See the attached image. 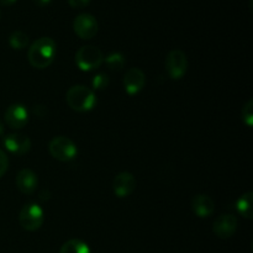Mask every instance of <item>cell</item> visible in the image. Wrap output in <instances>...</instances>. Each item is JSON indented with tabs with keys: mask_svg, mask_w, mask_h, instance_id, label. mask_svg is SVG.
<instances>
[{
	"mask_svg": "<svg viewBox=\"0 0 253 253\" xmlns=\"http://www.w3.org/2000/svg\"><path fill=\"white\" fill-rule=\"evenodd\" d=\"M76 64L81 71L90 72L94 69H98L104 62V54L100 48L91 44L81 47L77 51L76 57H74Z\"/></svg>",
	"mask_w": 253,
	"mask_h": 253,
	"instance_id": "3",
	"label": "cell"
},
{
	"mask_svg": "<svg viewBox=\"0 0 253 253\" xmlns=\"http://www.w3.org/2000/svg\"><path fill=\"white\" fill-rule=\"evenodd\" d=\"M16 187L22 194H32L36 190L37 185H39V178L34 170L29 169V168H24L20 170L16 175Z\"/></svg>",
	"mask_w": 253,
	"mask_h": 253,
	"instance_id": "13",
	"label": "cell"
},
{
	"mask_svg": "<svg viewBox=\"0 0 253 253\" xmlns=\"http://www.w3.org/2000/svg\"><path fill=\"white\" fill-rule=\"evenodd\" d=\"M57 44L51 37H40L30 46L27 58L36 69H44L51 66L56 58Z\"/></svg>",
	"mask_w": 253,
	"mask_h": 253,
	"instance_id": "1",
	"label": "cell"
},
{
	"mask_svg": "<svg viewBox=\"0 0 253 253\" xmlns=\"http://www.w3.org/2000/svg\"><path fill=\"white\" fill-rule=\"evenodd\" d=\"M104 61L108 64L109 68L114 69V71H121L126 64L125 57L121 53H119V52H114V53L109 54L106 58H104Z\"/></svg>",
	"mask_w": 253,
	"mask_h": 253,
	"instance_id": "18",
	"label": "cell"
},
{
	"mask_svg": "<svg viewBox=\"0 0 253 253\" xmlns=\"http://www.w3.org/2000/svg\"><path fill=\"white\" fill-rule=\"evenodd\" d=\"M239 221L235 215L224 214L220 215L212 224V232L216 235L219 239L226 240L234 236L236 234Z\"/></svg>",
	"mask_w": 253,
	"mask_h": 253,
	"instance_id": "8",
	"label": "cell"
},
{
	"mask_svg": "<svg viewBox=\"0 0 253 253\" xmlns=\"http://www.w3.org/2000/svg\"><path fill=\"white\" fill-rule=\"evenodd\" d=\"M4 119L9 127L20 130L29 123V111L21 104H12L5 111Z\"/></svg>",
	"mask_w": 253,
	"mask_h": 253,
	"instance_id": "9",
	"label": "cell"
},
{
	"mask_svg": "<svg viewBox=\"0 0 253 253\" xmlns=\"http://www.w3.org/2000/svg\"><path fill=\"white\" fill-rule=\"evenodd\" d=\"M44 221V212L40 205L30 203L22 207L19 214V222L26 231H36Z\"/></svg>",
	"mask_w": 253,
	"mask_h": 253,
	"instance_id": "5",
	"label": "cell"
},
{
	"mask_svg": "<svg viewBox=\"0 0 253 253\" xmlns=\"http://www.w3.org/2000/svg\"><path fill=\"white\" fill-rule=\"evenodd\" d=\"M188 69L187 54L182 49H172L166 57V71L173 81H179Z\"/></svg>",
	"mask_w": 253,
	"mask_h": 253,
	"instance_id": "6",
	"label": "cell"
},
{
	"mask_svg": "<svg viewBox=\"0 0 253 253\" xmlns=\"http://www.w3.org/2000/svg\"><path fill=\"white\" fill-rule=\"evenodd\" d=\"M252 202H253V193L246 192L240 197L237 200V211L247 220H252L253 217V210H252Z\"/></svg>",
	"mask_w": 253,
	"mask_h": 253,
	"instance_id": "15",
	"label": "cell"
},
{
	"mask_svg": "<svg viewBox=\"0 0 253 253\" xmlns=\"http://www.w3.org/2000/svg\"><path fill=\"white\" fill-rule=\"evenodd\" d=\"M242 120L246 124L247 127H252L253 125V100L250 99L244 106H242Z\"/></svg>",
	"mask_w": 253,
	"mask_h": 253,
	"instance_id": "19",
	"label": "cell"
},
{
	"mask_svg": "<svg viewBox=\"0 0 253 253\" xmlns=\"http://www.w3.org/2000/svg\"><path fill=\"white\" fill-rule=\"evenodd\" d=\"M2 142L5 148L14 155H25L31 150V140L22 133H9Z\"/></svg>",
	"mask_w": 253,
	"mask_h": 253,
	"instance_id": "12",
	"label": "cell"
},
{
	"mask_svg": "<svg viewBox=\"0 0 253 253\" xmlns=\"http://www.w3.org/2000/svg\"><path fill=\"white\" fill-rule=\"evenodd\" d=\"M4 133V124H2V121L0 120V136Z\"/></svg>",
	"mask_w": 253,
	"mask_h": 253,
	"instance_id": "26",
	"label": "cell"
},
{
	"mask_svg": "<svg viewBox=\"0 0 253 253\" xmlns=\"http://www.w3.org/2000/svg\"><path fill=\"white\" fill-rule=\"evenodd\" d=\"M123 84L126 93L130 94V95H136V94H138L143 88H145V73H143L142 69L137 68V67L130 68L126 72L125 76H124Z\"/></svg>",
	"mask_w": 253,
	"mask_h": 253,
	"instance_id": "10",
	"label": "cell"
},
{
	"mask_svg": "<svg viewBox=\"0 0 253 253\" xmlns=\"http://www.w3.org/2000/svg\"><path fill=\"white\" fill-rule=\"evenodd\" d=\"M17 0H0V4L4 5V6H11L16 2Z\"/></svg>",
	"mask_w": 253,
	"mask_h": 253,
	"instance_id": "25",
	"label": "cell"
},
{
	"mask_svg": "<svg viewBox=\"0 0 253 253\" xmlns=\"http://www.w3.org/2000/svg\"><path fill=\"white\" fill-rule=\"evenodd\" d=\"M91 85L95 90H104L109 85V77L105 73H99L91 81Z\"/></svg>",
	"mask_w": 253,
	"mask_h": 253,
	"instance_id": "20",
	"label": "cell"
},
{
	"mask_svg": "<svg viewBox=\"0 0 253 253\" xmlns=\"http://www.w3.org/2000/svg\"><path fill=\"white\" fill-rule=\"evenodd\" d=\"M32 1H34V4L36 5V6L44 7V6H47V5H48L52 0H32Z\"/></svg>",
	"mask_w": 253,
	"mask_h": 253,
	"instance_id": "24",
	"label": "cell"
},
{
	"mask_svg": "<svg viewBox=\"0 0 253 253\" xmlns=\"http://www.w3.org/2000/svg\"><path fill=\"white\" fill-rule=\"evenodd\" d=\"M73 9H83L90 4L91 0H67Z\"/></svg>",
	"mask_w": 253,
	"mask_h": 253,
	"instance_id": "22",
	"label": "cell"
},
{
	"mask_svg": "<svg viewBox=\"0 0 253 253\" xmlns=\"http://www.w3.org/2000/svg\"><path fill=\"white\" fill-rule=\"evenodd\" d=\"M136 185H137V182L132 173L121 172L114 178L113 190L118 198H126L135 192Z\"/></svg>",
	"mask_w": 253,
	"mask_h": 253,
	"instance_id": "11",
	"label": "cell"
},
{
	"mask_svg": "<svg viewBox=\"0 0 253 253\" xmlns=\"http://www.w3.org/2000/svg\"><path fill=\"white\" fill-rule=\"evenodd\" d=\"M192 210L198 217H209L215 210V203L209 195L198 194L192 199Z\"/></svg>",
	"mask_w": 253,
	"mask_h": 253,
	"instance_id": "14",
	"label": "cell"
},
{
	"mask_svg": "<svg viewBox=\"0 0 253 253\" xmlns=\"http://www.w3.org/2000/svg\"><path fill=\"white\" fill-rule=\"evenodd\" d=\"M59 253H90V249L82 240L72 239L62 245Z\"/></svg>",
	"mask_w": 253,
	"mask_h": 253,
	"instance_id": "16",
	"label": "cell"
},
{
	"mask_svg": "<svg viewBox=\"0 0 253 253\" xmlns=\"http://www.w3.org/2000/svg\"><path fill=\"white\" fill-rule=\"evenodd\" d=\"M48 151L52 157L59 162H69L78 155L77 145L66 136H57L52 138L48 145Z\"/></svg>",
	"mask_w": 253,
	"mask_h": 253,
	"instance_id": "4",
	"label": "cell"
},
{
	"mask_svg": "<svg viewBox=\"0 0 253 253\" xmlns=\"http://www.w3.org/2000/svg\"><path fill=\"white\" fill-rule=\"evenodd\" d=\"M73 30L79 39L91 40L98 34V20L91 14H79L73 21Z\"/></svg>",
	"mask_w": 253,
	"mask_h": 253,
	"instance_id": "7",
	"label": "cell"
},
{
	"mask_svg": "<svg viewBox=\"0 0 253 253\" xmlns=\"http://www.w3.org/2000/svg\"><path fill=\"white\" fill-rule=\"evenodd\" d=\"M66 101L72 110L77 113H86L96 105V95L93 89L82 84L71 86L66 94Z\"/></svg>",
	"mask_w": 253,
	"mask_h": 253,
	"instance_id": "2",
	"label": "cell"
},
{
	"mask_svg": "<svg viewBox=\"0 0 253 253\" xmlns=\"http://www.w3.org/2000/svg\"><path fill=\"white\" fill-rule=\"evenodd\" d=\"M9 44L16 51H22L29 46V36L24 31H14L9 37Z\"/></svg>",
	"mask_w": 253,
	"mask_h": 253,
	"instance_id": "17",
	"label": "cell"
},
{
	"mask_svg": "<svg viewBox=\"0 0 253 253\" xmlns=\"http://www.w3.org/2000/svg\"><path fill=\"white\" fill-rule=\"evenodd\" d=\"M7 168H9V158L4 151L0 150V178L6 173Z\"/></svg>",
	"mask_w": 253,
	"mask_h": 253,
	"instance_id": "21",
	"label": "cell"
},
{
	"mask_svg": "<svg viewBox=\"0 0 253 253\" xmlns=\"http://www.w3.org/2000/svg\"><path fill=\"white\" fill-rule=\"evenodd\" d=\"M34 114L40 119H43L47 115V106L44 105H35L34 106Z\"/></svg>",
	"mask_w": 253,
	"mask_h": 253,
	"instance_id": "23",
	"label": "cell"
}]
</instances>
